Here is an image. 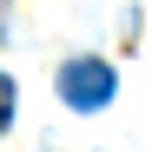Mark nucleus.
<instances>
[{
  "label": "nucleus",
  "mask_w": 152,
  "mask_h": 152,
  "mask_svg": "<svg viewBox=\"0 0 152 152\" xmlns=\"http://www.w3.org/2000/svg\"><path fill=\"white\" fill-rule=\"evenodd\" d=\"M7 126H13V80L0 73V132H7Z\"/></svg>",
  "instance_id": "f03ea898"
},
{
  "label": "nucleus",
  "mask_w": 152,
  "mask_h": 152,
  "mask_svg": "<svg viewBox=\"0 0 152 152\" xmlns=\"http://www.w3.org/2000/svg\"><path fill=\"white\" fill-rule=\"evenodd\" d=\"M113 93H119V80H113V66H106V60L80 53V60H66V66H60V99H66L73 113H99V106H113Z\"/></svg>",
  "instance_id": "f257e3e1"
}]
</instances>
